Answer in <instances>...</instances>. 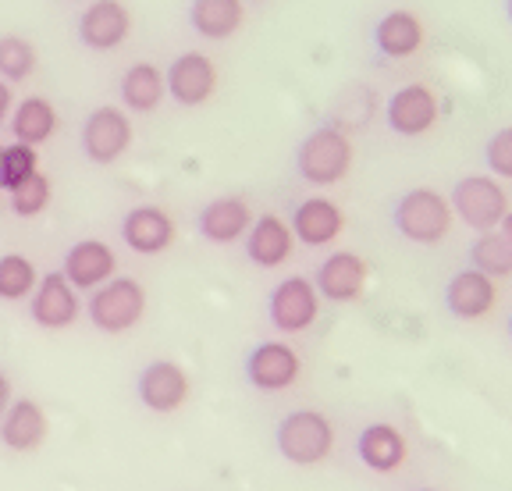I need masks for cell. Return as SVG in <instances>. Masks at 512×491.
Returning a JSON list of instances; mask_svg holds the SVG:
<instances>
[{
	"mask_svg": "<svg viewBox=\"0 0 512 491\" xmlns=\"http://www.w3.org/2000/svg\"><path fill=\"white\" fill-rule=\"evenodd\" d=\"M143 314H146V289L136 278H128V274H118V278H111V282H104L100 289L89 292L86 317L104 335H125V331H132L143 321Z\"/></svg>",
	"mask_w": 512,
	"mask_h": 491,
	"instance_id": "1",
	"label": "cell"
},
{
	"mask_svg": "<svg viewBox=\"0 0 512 491\" xmlns=\"http://www.w3.org/2000/svg\"><path fill=\"white\" fill-rule=\"evenodd\" d=\"M274 442H278V452L288 463L313 467V463H324L335 449V427L317 410H292L281 417Z\"/></svg>",
	"mask_w": 512,
	"mask_h": 491,
	"instance_id": "2",
	"label": "cell"
},
{
	"mask_svg": "<svg viewBox=\"0 0 512 491\" xmlns=\"http://www.w3.org/2000/svg\"><path fill=\"white\" fill-rule=\"evenodd\" d=\"M296 168L310 186H335L352 168V139L335 125H320L299 143Z\"/></svg>",
	"mask_w": 512,
	"mask_h": 491,
	"instance_id": "3",
	"label": "cell"
},
{
	"mask_svg": "<svg viewBox=\"0 0 512 491\" xmlns=\"http://www.w3.org/2000/svg\"><path fill=\"white\" fill-rule=\"evenodd\" d=\"M395 228L399 235H406L409 242L420 246H434L448 235L452 228V207L448 200L431 186L409 189L399 203H395Z\"/></svg>",
	"mask_w": 512,
	"mask_h": 491,
	"instance_id": "4",
	"label": "cell"
},
{
	"mask_svg": "<svg viewBox=\"0 0 512 491\" xmlns=\"http://www.w3.org/2000/svg\"><path fill=\"white\" fill-rule=\"evenodd\" d=\"M448 207L463 218V225L477 228V232H495V228L502 225L505 210H509V200H505V189L498 186L495 178L466 175L463 182H456V189H452Z\"/></svg>",
	"mask_w": 512,
	"mask_h": 491,
	"instance_id": "5",
	"label": "cell"
},
{
	"mask_svg": "<svg viewBox=\"0 0 512 491\" xmlns=\"http://www.w3.org/2000/svg\"><path fill=\"white\" fill-rule=\"evenodd\" d=\"M320 314V296L313 289L310 278L292 274L285 282L274 285L271 299H267V317L281 335H299V331L313 328Z\"/></svg>",
	"mask_w": 512,
	"mask_h": 491,
	"instance_id": "6",
	"label": "cell"
},
{
	"mask_svg": "<svg viewBox=\"0 0 512 491\" xmlns=\"http://www.w3.org/2000/svg\"><path fill=\"white\" fill-rule=\"evenodd\" d=\"M82 153L89 161L107 168V164L121 161V153L132 146V121L121 107H96L86 121H82Z\"/></svg>",
	"mask_w": 512,
	"mask_h": 491,
	"instance_id": "7",
	"label": "cell"
},
{
	"mask_svg": "<svg viewBox=\"0 0 512 491\" xmlns=\"http://www.w3.org/2000/svg\"><path fill=\"white\" fill-rule=\"evenodd\" d=\"M299 371H303V360L288 342H260L246 356V378L256 392H285L299 381Z\"/></svg>",
	"mask_w": 512,
	"mask_h": 491,
	"instance_id": "8",
	"label": "cell"
},
{
	"mask_svg": "<svg viewBox=\"0 0 512 491\" xmlns=\"http://www.w3.org/2000/svg\"><path fill=\"white\" fill-rule=\"evenodd\" d=\"M136 395L150 413H175L189 399V374L175 360H150L136 378Z\"/></svg>",
	"mask_w": 512,
	"mask_h": 491,
	"instance_id": "9",
	"label": "cell"
},
{
	"mask_svg": "<svg viewBox=\"0 0 512 491\" xmlns=\"http://www.w3.org/2000/svg\"><path fill=\"white\" fill-rule=\"evenodd\" d=\"M164 86H168L171 100L182 107H200L214 97L217 89V68L207 54L200 50H185L164 72Z\"/></svg>",
	"mask_w": 512,
	"mask_h": 491,
	"instance_id": "10",
	"label": "cell"
},
{
	"mask_svg": "<svg viewBox=\"0 0 512 491\" xmlns=\"http://www.w3.org/2000/svg\"><path fill=\"white\" fill-rule=\"evenodd\" d=\"M132 33V15L121 0H93L79 15V40L93 54L118 50Z\"/></svg>",
	"mask_w": 512,
	"mask_h": 491,
	"instance_id": "11",
	"label": "cell"
},
{
	"mask_svg": "<svg viewBox=\"0 0 512 491\" xmlns=\"http://www.w3.org/2000/svg\"><path fill=\"white\" fill-rule=\"evenodd\" d=\"M121 242L139 257H157L175 242V221H171L168 210L153 207V203H139L121 221Z\"/></svg>",
	"mask_w": 512,
	"mask_h": 491,
	"instance_id": "12",
	"label": "cell"
},
{
	"mask_svg": "<svg viewBox=\"0 0 512 491\" xmlns=\"http://www.w3.org/2000/svg\"><path fill=\"white\" fill-rule=\"evenodd\" d=\"M29 314L43 331H64L79 321L82 306H79L75 289L68 285V278H64L61 271H50V274H43L40 285H36Z\"/></svg>",
	"mask_w": 512,
	"mask_h": 491,
	"instance_id": "13",
	"label": "cell"
},
{
	"mask_svg": "<svg viewBox=\"0 0 512 491\" xmlns=\"http://www.w3.org/2000/svg\"><path fill=\"white\" fill-rule=\"evenodd\" d=\"M114 271H118V257L107 242L100 239H79L72 250L64 253V278L72 289H100L104 282H111Z\"/></svg>",
	"mask_w": 512,
	"mask_h": 491,
	"instance_id": "14",
	"label": "cell"
},
{
	"mask_svg": "<svg viewBox=\"0 0 512 491\" xmlns=\"http://www.w3.org/2000/svg\"><path fill=\"white\" fill-rule=\"evenodd\" d=\"M388 125L392 132L399 136H424V132L434 129V121H438V97H434V89H427L424 82H413V86H402L392 100H388Z\"/></svg>",
	"mask_w": 512,
	"mask_h": 491,
	"instance_id": "15",
	"label": "cell"
},
{
	"mask_svg": "<svg viewBox=\"0 0 512 491\" xmlns=\"http://www.w3.org/2000/svg\"><path fill=\"white\" fill-rule=\"evenodd\" d=\"M317 296L331 299V303H352L367 289V260L360 253H331L324 264L317 267V282H313Z\"/></svg>",
	"mask_w": 512,
	"mask_h": 491,
	"instance_id": "16",
	"label": "cell"
},
{
	"mask_svg": "<svg viewBox=\"0 0 512 491\" xmlns=\"http://www.w3.org/2000/svg\"><path fill=\"white\" fill-rule=\"evenodd\" d=\"M47 413L36 399H11L8 413L0 417V445L11 452H36L47 442Z\"/></svg>",
	"mask_w": 512,
	"mask_h": 491,
	"instance_id": "17",
	"label": "cell"
},
{
	"mask_svg": "<svg viewBox=\"0 0 512 491\" xmlns=\"http://www.w3.org/2000/svg\"><path fill=\"white\" fill-rule=\"evenodd\" d=\"M288 228H292V239H299L303 246H331L342 235L345 214L338 203L324 200V196H310L296 207Z\"/></svg>",
	"mask_w": 512,
	"mask_h": 491,
	"instance_id": "18",
	"label": "cell"
},
{
	"mask_svg": "<svg viewBox=\"0 0 512 491\" xmlns=\"http://www.w3.org/2000/svg\"><path fill=\"white\" fill-rule=\"evenodd\" d=\"M356 456L374 474H395L409 456L406 435L392 424H367L356 438Z\"/></svg>",
	"mask_w": 512,
	"mask_h": 491,
	"instance_id": "19",
	"label": "cell"
},
{
	"mask_svg": "<svg viewBox=\"0 0 512 491\" xmlns=\"http://www.w3.org/2000/svg\"><path fill=\"white\" fill-rule=\"evenodd\" d=\"M196 225H200V235L207 242L228 246V242L242 239V235L249 232L253 210H249V203L242 200V196H217V200H210L207 207L200 210Z\"/></svg>",
	"mask_w": 512,
	"mask_h": 491,
	"instance_id": "20",
	"label": "cell"
},
{
	"mask_svg": "<svg viewBox=\"0 0 512 491\" xmlns=\"http://www.w3.org/2000/svg\"><path fill=\"white\" fill-rule=\"evenodd\" d=\"M498 292L495 282H491L488 274L480 271H459L445 289V303L448 310L459 317V321H477V317L491 314V306H495Z\"/></svg>",
	"mask_w": 512,
	"mask_h": 491,
	"instance_id": "21",
	"label": "cell"
},
{
	"mask_svg": "<svg viewBox=\"0 0 512 491\" xmlns=\"http://www.w3.org/2000/svg\"><path fill=\"white\" fill-rule=\"evenodd\" d=\"M246 253L256 267H281L292 257V228L278 214L256 218L246 232Z\"/></svg>",
	"mask_w": 512,
	"mask_h": 491,
	"instance_id": "22",
	"label": "cell"
},
{
	"mask_svg": "<svg viewBox=\"0 0 512 491\" xmlns=\"http://www.w3.org/2000/svg\"><path fill=\"white\" fill-rule=\"evenodd\" d=\"M118 93H121V104L125 111H136V114H150L160 107L168 86H164V72L150 61H139L132 65L118 82Z\"/></svg>",
	"mask_w": 512,
	"mask_h": 491,
	"instance_id": "23",
	"label": "cell"
},
{
	"mask_svg": "<svg viewBox=\"0 0 512 491\" xmlns=\"http://www.w3.org/2000/svg\"><path fill=\"white\" fill-rule=\"evenodd\" d=\"M374 43L384 57H409L424 47V25L413 11H388V15L377 22Z\"/></svg>",
	"mask_w": 512,
	"mask_h": 491,
	"instance_id": "24",
	"label": "cell"
},
{
	"mask_svg": "<svg viewBox=\"0 0 512 491\" xmlns=\"http://www.w3.org/2000/svg\"><path fill=\"white\" fill-rule=\"evenodd\" d=\"M246 8L242 0H192L189 4V22L192 29L207 40H228L242 29Z\"/></svg>",
	"mask_w": 512,
	"mask_h": 491,
	"instance_id": "25",
	"label": "cell"
},
{
	"mask_svg": "<svg viewBox=\"0 0 512 491\" xmlns=\"http://www.w3.org/2000/svg\"><path fill=\"white\" fill-rule=\"evenodd\" d=\"M57 132V111L50 100L43 97H25L22 104L11 111V136L22 146H43Z\"/></svg>",
	"mask_w": 512,
	"mask_h": 491,
	"instance_id": "26",
	"label": "cell"
},
{
	"mask_svg": "<svg viewBox=\"0 0 512 491\" xmlns=\"http://www.w3.org/2000/svg\"><path fill=\"white\" fill-rule=\"evenodd\" d=\"M473 271L488 274V278H509L512 274V246L502 232H480V239L470 250Z\"/></svg>",
	"mask_w": 512,
	"mask_h": 491,
	"instance_id": "27",
	"label": "cell"
},
{
	"mask_svg": "<svg viewBox=\"0 0 512 491\" xmlns=\"http://www.w3.org/2000/svg\"><path fill=\"white\" fill-rule=\"evenodd\" d=\"M36 285L40 282H36V267H32L29 257H22V253H4L0 257V299L4 303H18Z\"/></svg>",
	"mask_w": 512,
	"mask_h": 491,
	"instance_id": "28",
	"label": "cell"
},
{
	"mask_svg": "<svg viewBox=\"0 0 512 491\" xmlns=\"http://www.w3.org/2000/svg\"><path fill=\"white\" fill-rule=\"evenodd\" d=\"M36 47L25 36H0V82H25L36 72Z\"/></svg>",
	"mask_w": 512,
	"mask_h": 491,
	"instance_id": "29",
	"label": "cell"
},
{
	"mask_svg": "<svg viewBox=\"0 0 512 491\" xmlns=\"http://www.w3.org/2000/svg\"><path fill=\"white\" fill-rule=\"evenodd\" d=\"M8 193H11V210H15L18 218H40L43 210L50 207L54 189H50V178L43 171H36V175H29L22 186L8 189Z\"/></svg>",
	"mask_w": 512,
	"mask_h": 491,
	"instance_id": "30",
	"label": "cell"
},
{
	"mask_svg": "<svg viewBox=\"0 0 512 491\" xmlns=\"http://www.w3.org/2000/svg\"><path fill=\"white\" fill-rule=\"evenodd\" d=\"M36 171H40V157H36L32 146H22V143L4 146V189L22 186L25 178L36 175Z\"/></svg>",
	"mask_w": 512,
	"mask_h": 491,
	"instance_id": "31",
	"label": "cell"
},
{
	"mask_svg": "<svg viewBox=\"0 0 512 491\" xmlns=\"http://www.w3.org/2000/svg\"><path fill=\"white\" fill-rule=\"evenodd\" d=\"M488 168L498 178H512V125L509 129H498L488 143Z\"/></svg>",
	"mask_w": 512,
	"mask_h": 491,
	"instance_id": "32",
	"label": "cell"
},
{
	"mask_svg": "<svg viewBox=\"0 0 512 491\" xmlns=\"http://www.w3.org/2000/svg\"><path fill=\"white\" fill-rule=\"evenodd\" d=\"M8 406H11V378L0 371V417L8 413Z\"/></svg>",
	"mask_w": 512,
	"mask_h": 491,
	"instance_id": "33",
	"label": "cell"
},
{
	"mask_svg": "<svg viewBox=\"0 0 512 491\" xmlns=\"http://www.w3.org/2000/svg\"><path fill=\"white\" fill-rule=\"evenodd\" d=\"M11 104H15V100H11V86H8V82H0V125L8 121Z\"/></svg>",
	"mask_w": 512,
	"mask_h": 491,
	"instance_id": "34",
	"label": "cell"
},
{
	"mask_svg": "<svg viewBox=\"0 0 512 491\" xmlns=\"http://www.w3.org/2000/svg\"><path fill=\"white\" fill-rule=\"evenodd\" d=\"M498 228H502V235L509 239V246H512V210H505V218H502V225H498Z\"/></svg>",
	"mask_w": 512,
	"mask_h": 491,
	"instance_id": "35",
	"label": "cell"
},
{
	"mask_svg": "<svg viewBox=\"0 0 512 491\" xmlns=\"http://www.w3.org/2000/svg\"><path fill=\"white\" fill-rule=\"evenodd\" d=\"M0 189H4V146H0Z\"/></svg>",
	"mask_w": 512,
	"mask_h": 491,
	"instance_id": "36",
	"label": "cell"
},
{
	"mask_svg": "<svg viewBox=\"0 0 512 491\" xmlns=\"http://www.w3.org/2000/svg\"><path fill=\"white\" fill-rule=\"evenodd\" d=\"M509 18H512V0H509Z\"/></svg>",
	"mask_w": 512,
	"mask_h": 491,
	"instance_id": "37",
	"label": "cell"
},
{
	"mask_svg": "<svg viewBox=\"0 0 512 491\" xmlns=\"http://www.w3.org/2000/svg\"><path fill=\"white\" fill-rule=\"evenodd\" d=\"M416 491H434V488H416Z\"/></svg>",
	"mask_w": 512,
	"mask_h": 491,
	"instance_id": "38",
	"label": "cell"
},
{
	"mask_svg": "<svg viewBox=\"0 0 512 491\" xmlns=\"http://www.w3.org/2000/svg\"><path fill=\"white\" fill-rule=\"evenodd\" d=\"M509 335H512V321H509Z\"/></svg>",
	"mask_w": 512,
	"mask_h": 491,
	"instance_id": "39",
	"label": "cell"
}]
</instances>
